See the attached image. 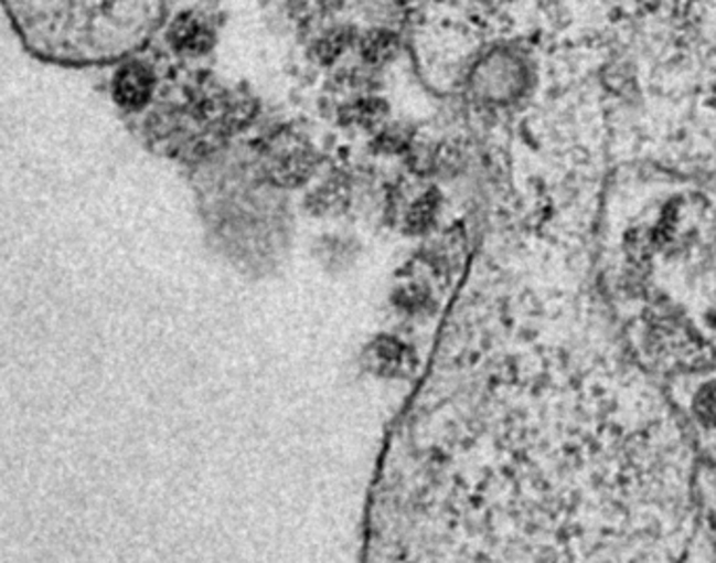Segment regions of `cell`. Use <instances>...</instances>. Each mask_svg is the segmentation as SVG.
I'll return each instance as SVG.
<instances>
[{"label":"cell","mask_w":716,"mask_h":563,"mask_svg":"<svg viewBox=\"0 0 716 563\" xmlns=\"http://www.w3.org/2000/svg\"><path fill=\"white\" fill-rule=\"evenodd\" d=\"M692 467L603 347L448 341L393 425L355 563H683Z\"/></svg>","instance_id":"1"},{"label":"cell","mask_w":716,"mask_h":563,"mask_svg":"<svg viewBox=\"0 0 716 563\" xmlns=\"http://www.w3.org/2000/svg\"><path fill=\"white\" fill-rule=\"evenodd\" d=\"M311 169H313V153L301 139L288 137L278 144V148H274L269 160V173L284 185L301 183L304 177L311 173Z\"/></svg>","instance_id":"2"},{"label":"cell","mask_w":716,"mask_h":563,"mask_svg":"<svg viewBox=\"0 0 716 563\" xmlns=\"http://www.w3.org/2000/svg\"><path fill=\"white\" fill-rule=\"evenodd\" d=\"M111 93L120 108H143L152 99V70L141 64L122 65L114 76Z\"/></svg>","instance_id":"3"},{"label":"cell","mask_w":716,"mask_h":563,"mask_svg":"<svg viewBox=\"0 0 716 563\" xmlns=\"http://www.w3.org/2000/svg\"><path fill=\"white\" fill-rule=\"evenodd\" d=\"M173 41L177 49L183 51H202L204 44H209V34L202 23L192 20H181L173 25Z\"/></svg>","instance_id":"4"}]
</instances>
